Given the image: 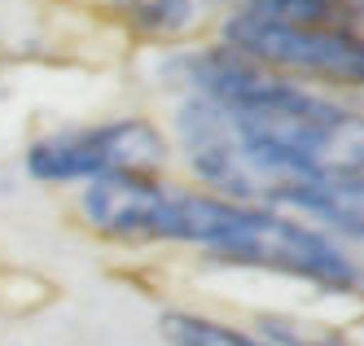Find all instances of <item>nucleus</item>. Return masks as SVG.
Wrapping results in <instances>:
<instances>
[{
    "label": "nucleus",
    "instance_id": "6",
    "mask_svg": "<svg viewBox=\"0 0 364 346\" xmlns=\"http://www.w3.org/2000/svg\"><path fill=\"white\" fill-rule=\"evenodd\" d=\"M159 337H163V346H272L255 329L215 320V315H202L189 307H167L159 315Z\"/></svg>",
    "mask_w": 364,
    "mask_h": 346
},
{
    "label": "nucleus",
    "instance_id": "8",
    "mask_svg": "<svg viewBox=\"0 0 364 346\" xmlns=\"http://www.w3.org/2000/svg\"><path fill=\"white\" fill-rule=\"evenodd\" d=\"M255 333L268 337L272 346H364V342H355L351 333L325 329V325H316V320H299V315H259Z\"/></svg>",
    "mask_w": 364,
    "mask_h": 346
},
{
    "label": "nucleus",
    "instance_id": "5",
    "mask_svg": "<svg viewBox=\"0 0 364 346\" xmlns=\"http://www.w3.org/2000/svg\"><path fill=\"white\" fill-rule=\"evenodd\" d=\"M272 206L316 224L321 232L338 237V242L364 246V171L360 175H329V180H303L294 189H285Z\"/></svg>",
    "mask_w": 364,
    "mask_h": 346
},
{
    "label": "nucleus",
    "instance_id": "1",
    "mask_svg": "<svg viewBox=\"0 0 364 346\" xmlns=\"http://www.w3.org/2000/svg\"><path fill=\"white\" fill-rule=\"evenodd\" d=\"M176 101V153L198 189L272 206L303 180L364 171V110L246 62L228 44L163 62Z\"/></svg>",
    "mask_w": 364,
    "mask_h": 346
},
{
    "label": "nucleus",
    "instance_id": "2",
    "mask_svg": "<svg viewBox=\"0 0 364 346\" xmlns=\"http://www.w3.org/2000/svg\"><path fill=\"white\" fill-rule=\"evenodd\" d=\"M80 220L119 246H189L228 268L303 281L321 294L364 298V263L290 210L232 202L163 175H101L84 184Z\"/></svg>",
    "mask_w": 364,
    "mask_h": 346
},
{
    "label": "nucleus",
    "instance_id": "7",
    "mask_svg": "<svg viewBox=\"0 0 364 346\" xmlns=\"http://www.w3.org/2000/svg\"><path fill=\"white\" fill-rule=\"evenodd\" d=\"M110 9L127 31L149 36V40H171L193 26L198 0H110Z\"/></svg>",
    "mask_w": 364,
    "mask_h": 346
},
{
    "label": "nucleus",
    "instance_id": "4",
    "mask_svg": "<svg viewBox=\"0 0 364 346\" xmlns=\"http://www.w3.org/2000/svg\"><path fill=\"white\" fill-rule=\"evenodd\" d=\"M171 163V141L159 123L141 114L62 127L31 141L22 167L40 184H92L101 175H163Z\"/></svg>",
    "mask_w": 364,
    "mask_h": 346
},
{
    "label": "nucleus",
    "instance_id": "3",
    "mask_svg": "<svg viewBox=\"0 0 364 346\" xmlns=\"http://www.w3.org/2000/svg\"><path fill=\"white\" fill-rule=\"evenodd\" d=\"M220 44L285 79L364 88V0H237Z\"/></svg>",
    "mask_w": 364,
    "mask_h": 346
}]
</instances>
